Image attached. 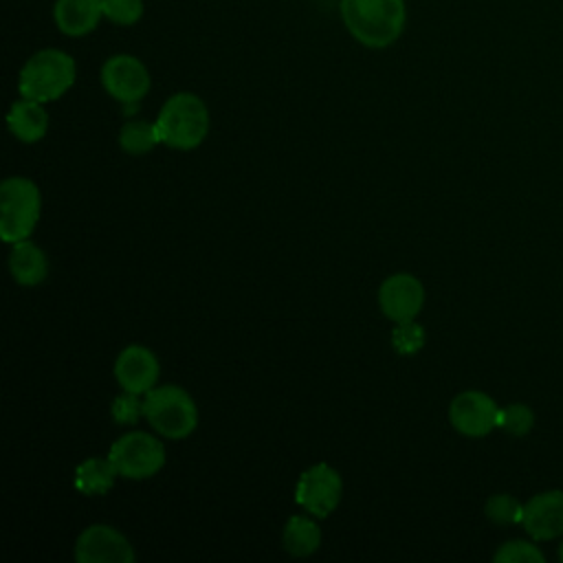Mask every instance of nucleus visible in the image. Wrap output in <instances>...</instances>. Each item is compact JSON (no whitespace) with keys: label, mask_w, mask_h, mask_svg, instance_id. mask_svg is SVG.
Returning <instances> with one entry per match:
<instances>
[{"label":"nucleus","mask_w":563,"mask_h":563,"mask_svg":"<svg viewBox=\"0 0 563 563\" xmlns=\"http://www.w3.org/2000/svg\"><path fill=\"white\" fill-rule=\"evenodd\" d=\"M341 20L347 33L367 48L391 46L405 31V0H341Z\"/></svg>","instance_id":"nucleus-1"},{"label":"nucleus","mask_w":563,"mask_h":563,"mask_svg":"<svg viewBox=\"0 0 563 563\" xmlns=\"http://www.w3.org/2000/svg\"><path fill=\"white\" fill-rule=\"evenodd\" d=\"M154 123L161 143L174 150H194L209 132V110L198 95L176 92L163 103Z\"/></svg>","instance_id":"nucleus-2"},{"label":"nucleus","mask_w":563,"mask_h":563,"mask_svg":"<svg viewBox=\"0 0 563 563\" xmlns=\"http://www.w3.org/2000/svg\"><path fill=\"white\" fill-rule=\"evenodd\" d=\"M77 77L75 59L59 48H42L31 55L18 77L22 97L46 103L59 99Z\"/></svg>","instance_id":"nucleus-3"},{"label":"nucleus","mask_w":563,"mask_h":563,"mask_svg":"<svg viewBox=\"0 0 563 563\" xmlns=\"http://www.w3.org/2000/svg\"><path fill=\"white\" fill-rule=\"evenodd\" d=\"M143 416L152 429L163 438H187L198 424V409L194 398L176 385L152 387L143 398Z\"/></svg>","instance_id":"nucleus-4"},{"label":"nucleus","mask_w":563,"mask_h":563,"mask_svg":"<svg viewBox=\"0 0 563 563\" xmlns=\"http://www.w3.org/2000/svg\"><path fill=\"white\" fill-rule=\"evenodd\" d=\"M40 189L24 176H11L0 185V235L4 242L26 240L40 220Z\"/></svg>","instance_id":"nucleus-5"},{"label":"nucleus","mask_w":563,"mask_h":563,"mask_svg":"<svg viewBox=\"0 0 563 563\" xmlns=\"http://www.w3.org/2000/svg\"><path fill=\"white\" fill-rule=\"evenodd\" d=\"M119 475L128 479H147L156 475L165 464L163 444L143 431H132L121 435L112 446L110 455Z\"/></svg>","instance_id":"nucleus-6"},{"label":"nucleus","mask_w":563,"mask_h":563,"mask_svg":"<svg viewBox=\"0 0 563 563\" xmlns=\"http://www.w3.org/2000/svg\"><path fill=\"white\" fill-rule=\"evenodd\" d=\"M101 86L121 103H136L150 90V73L145 64L128 53L112 55L101 66Z\"/></svg>","instance_id":"nucleus-7"},{"label":"nucleus","mask_w":563,"mask_h":563,"mask_svg":"<svg viewBox=\"0 0 563 563\" xmlns=\"http://www.w3.org/2000/svg\"><path fill=\"white\" fill-rule=\"evenodd\" d=\"M343 482L339 473L328 464H314L301 473L295 499L301 508H306L314 517H328L341 501Z\"/></svg>","instance_id":"nucleus-8"},{"label":"nucleus","mask_w":563,"mask_h":563,"mask_svg":"<svg viewBox=\"0 0 563 563\" xmlns=\"http://www.w3.org/2000/svg\"><path fill=\"white\" fill-rule=\"evenodd\" d=\"M75 559L79 563H132L134 550L119 530L95 523L79 534Z\"/></svg>","instance_id":"nucleus-9"},{"label":"nucleus","mask_w":563,"mask_h":563,"mask_svg":"<svg viewBox=\"0 0 563 563\" xmlns=\"http://www.w3.org/2000/svg\"><path fill=\"white\" fill-rule=\"evenodd\" d=\"M499 407L495 400L482 391H462L451 400L449 418L451 424L471 438H479L497 427Z\"/></svg>","instance_id":"nucleus-10"},{"label":"nucleus","mask_w":563,"mask_h":563,"mask_svg":"<svg viewBox=\"0 0 563 563\" xmlns=\"http://www.w3.org/2000/svg\"><path fill=\"white\" fill-rule=\"evenodd\" d=\"M378 303L385 317L396 323L413 321L424 303V288L422 284L407 273H398L387 277L378 290Z\"/></svg>","instance_id":"nucleus-11"},{"label":"nucleus","mask_w":563,"mask_h":563,"mask_svg":"<svg viewBox=\"0 0 563 563\" xmlns=\"http://www.w3.org/2000/svg\"><path fill=\"white\" fill-rule=\"evenodd\" d=\"M521 523L537 539H554L563 534V490H545L523 504Z\"/></svg>","instance_id":"nucleus-12"},{"label":"nucleus","mask_w":563,"mask_h":563,"mask_svg":"<svg viewBox=\"0 0 563 563\" xmlns=\"http://www.w3.org/2000/svg\"><path fill=\"white\" fill-rule=\"evenodd\" d=\"M114 376L123 391L147 394L158 380V361L143 345H128L114 363Z\"/></svg>","instance_id":"nucleus-13"},{"label":"nucleus","mask_w":563,"mask_h":563,"mask_svg":"<svg viewBox=\"0 0 563 563\" xmlns=\"http://www.w3.org/2000/svg\"><path fill=\"white\" fill-rule=\"evenodd\" d=\"M103 18L101 0H55L53 20L55 26L68 37H81L97 29Z\"/></svg>","instance_id":"nucleus-14"},{"label":"nucleus","mask_w":563,"mask_h":563,"mask_svg":"<svg viewBox=\"0 0 563 563\" xmlns=\"http://www.w3.org/2000/svg\"><path fill=\"white\" fill-rule=\"evenodd\" d=\"M7 125L11 134L22 143H35L44 139L48 130V114L40 101L22 97L20 101L11 103L7 114Z\"/></svg>","instance_id":"nucleus-15"},{"label":"nucleus","mask_w":563,"mask_h":563,"mask_svg":"<svg viewBox=\"0 0 563 563\" xmlns=\"http://www.w3.org/2000/svg\"><path fill=\"white\" fill-rule=\"evenodd\" d=\"M9 271L20 286H37L48 275V262L40 246L20 240L13 244L9 255Z\"/></svg>","instance_id":"nucleus-16"},{"label":"nucleus","mask_w":563,"mask_h":563,"mask_svg":"<svg viewBox=\"0 0 563 563\" xmlns=\"http://www.w3.org/2000/svg\"><path fill=\"white\" fill-rule=\"evenodd\" d=\"M117 475L119 471L110 457H88L75 468V488L84 495H106L112 488Z\"/></svg>","instance_id":"nucleus-17"},{"label":"nucleus","mask_w":563,"mask_h":563,"mask_svg":"<svg viewBox=\"0 0 563 563\" xmlns=\"http://www.w3.org/2000/svg\"><path fill=\"white\" fill-rule=\"evenodd\" d=\"M282 541H284V548L292 556H308V554H312L319 548L321 532H319V528H317V523L312 519L295 515L284 526Z\"/></svg>","instance_id":"nucleus-18"},{"label":"nucleus","mask_w":563,"mask_h":563,"mask_svg":"<svg viewBox=\"0 0 563 563\" xmlns=\"http://www.w3.org/2000/svg\"><path fill=\"white\" fill-rule=\"evenodd\" d=\"M156 143H161L156 123L150 121H128L121 132H119V145L128 154H145L150 152Z\"/></svg>","instance_id":"nucleus-19"},{"label":"nucleus","mask_w":563,"mask_h":563,"mask_svg":"<svg viewBox=\"0 0 563 563\" xmlns=\"http://www.w3.org/2000/svg\"><path fill=\"white\" fill-rule=\"evenodd\" d=\"M534 424V413L530 407L521 402H512L499 409L497 427H501L510 435H526Z\"/></svg>","instance_id":"nucleus-20"},{"label":"nucleus","mask_w":563,"mask_h":563,"mask_svg":"<svg viewBox=\"0 0 563 563\" xmlns=\"http://www.w3.org/2000/svg\"><path fill=\"white\" fill-rule=\"evenodd\" d=\"M484 512H486V517H488L490 521L501 523V526H508V523L521 521V517H523V504H519L512 495L499 493V495L488 497Z\"/></svg>","instance_id":"nucleus-21"},{"label":"nucleus","mask_w":563,"mask_h":563,"mask_svg":"<svg viewBox=\"0 0 563 563\" xmlns=\"http://www.w3.org/2000/svg\"><path fill=\"white\" fill-rule=\"evenodd\" d=\"M103 18L119 26H132L143 15V0H101Z\"/></svg>","instance_id":"nucleus-22"},{"label":"nucleus","mask_w":563,"mask_h":563,"mask_svg":"<svg viewBox=\"0 0 563 563\" xmlns=\"http://www.w3.org/2000/svg\"><path fill=\"white\" fill-rule=\"evenodd\" d=\"M493 559L497 563H543L545 561L541 550L528 541H508L495 552Z\"/></svg>","instance_id":"nucleus-23"},{"label":"nucleus","mask_w":563,"mask_h":563,"mask_svg":"<svg viewBox=\"0 0 563 563\" xmlns=\"http://www.w3.org/2000/svg\"><path fill=\"white\" fill-rule=\"evenodd\" d=\"M391 341L400 354H416L424 345V330L413 321H402L396 325Z\"/></svg>","instance_id":"nucleus-24"},{"label":"nucleus","mask_w":563,"mask_h":563,"mask_svg":"<svg viewBox=\"0 0 563 563\" xmlns=\"http://www.w3.org/2000/svg\"><path fill=\"white\" fill-rule=\"evenodd\" d=\"M139 396L141 394L123 391L121 396L114 398V402H112V418L119 424H134L139 420V416L143 413V402H141Z\"/></svg>","instance_id":"nucleus-25"},{"label":"nucleus","mask_w":563,"mask_h":563,"mask_svg":"<svg viewBox=\"0 0 563 563\" xmlns=\"http://www.w3.org/2000/svg\"><path fill=\"white\" fill-rule=\"evenodd\" d=\"M559 559L563 561V543H561V548H559Z\"/></svg>","instance_id":"nucleus-26"}]
</instances>
